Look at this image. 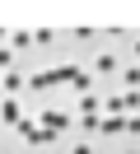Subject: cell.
Masks as SVG:
<instances>
[{"label":"cell","instance_id":"obj_3","mask_svg":"<svg viewBox=\"0 0 140 154\" xmlns=\"http://www.w3.org/2000/svg\"><path fill=\"white\" fill-rule=\"evenodd\" d=\"M0 117H5L9 126H19V122H23V112H19V103H14V98H5V103H0Z\"/></svg>","mask_w":140,"mask_h":154},{"label":"cell","instance_id":"obj_1","mask_svg":"<svg viewBox=\"0 0 140 154\" xmlns=\"http://www.w3.org/2000/svg\"><path fill=\"white\" fill-rule=\"evenodd\" d=\"M75 75H79L75 66H61V70H42V75H33L28 84H33L37 94H42V89H51V84H65V79H75Z\"/></svg>","mask_w":140,"mask_h":154},{"label":"cell","instance_id":"obj_7","mask_svg":"<svg viewBox=\"0 0 140 154\" xmlns=\"http://www.w3.org/2000/svg\"><path fill=\"white\" fill-rule=\"evenodd\" d=\"M19 135H23V140H37V122H33V117H23V122H19Z\"/></svg>","mask_w":140,"mask_h":154},{"label":"cell","instance_id":"obj_11","mask_svg":"<svg viewBox=\"0 0 140 154\" xmlns=\"http://www.w3.org/2000/svg\"><path fill=\"white\" fill-rule=\"evenodd\" d=\"M70 154H93V149H89V145H75V149H70Z\"/></svg>","mask_w":140,"mask_h":154},{"label":"cell","instance_id":"obj_6","mask_svg":"<svg viewBox=\"0 0 140 154\" xmlns=\"http://www.w3.org/2000/svg\"><path fill=\"white\" fill-rule=\"evenodd\" d=\"M93 70H98V75H112V70H117V56H112V51H103V56L93 61Z\"/></svg>","mask_w":140,"mask_h":154},{"label":"cell","instance_id":"obj_10","mask_svg":"<svg viewBox=\"0 0 140 154\" xmlns=\"http://www.w3.org/2000/svg\"><path fill=\"white\" fill-rule=\"evenodd\" d=\"M126 84H131V89H140V66H131V70H126Z\"/></svg>","mask_w":140,"mask_h":154},{"label":"cell","instance_id":"obj_9","mask_svg":"<svg viewBox=\"0 0 140 154\" xmlns=\"http://www.w3.org/2000/svg\"><path fill=\"white\" fill-rule=\"evenodd\" d=\"M9 66H14V51H9V47H0V70H9Z\"/></svg>","mask_w":140,"mask_h":154},{"label":"cell","instance_id":"obj_2","mask_svg":"<svg viewBox=\"0 0 140 154\" xmlns=\"http://www.w3.org/2000/svg\"><path fill=\"white\" fill-rule=\"evenodd\" d=\"M65 126H70V117H65L61 107H47V112H42V131L56 135V131H65Z\"/></svg>","mask_w":140,"mask_h":154},{"label":"cell","instance_id":"obj_12","mask_svg":"<svg viewBox=\"0 0 140 154\" xmlns=\"http://www.w3.org/2000/svg\"><path fill=\"white\" fill-rule=\"evenodd\" d=\"M0 98H5V94H0Z\"/></svg>","mask_w":140,"mask_h":154},{"label":"cell","instance_id":"obj_4","mask_svg":"<svg viewBox=\"0 0 140 154\" xmlns=\"http://www.w3.org/2000/svg\"><path fill=\"white\" fill-rule=\"evenodd\" d=\"M98 131H103V135H117V131H126V117H103V122H98Z\"/></svg>","mask_w":140,"mask_h":154},{"label":"cell","instance_id":"obj_8","mask_svg":"<svg viewBox=\"0 0 140 154\" xmlns=\"http://www.w3.org/2000/svg\"><path fill=\"white\" fill-rule=\"evenodd\" d=\"M70 84H75V94H89V84H93V79H89V75H84V70H79V75H75Z\"/></svg>","mask_w":140,"mask_h":154},{"label":"cell","instance_id":"obj_5","mask_svg":"<svg viewBox=\"0 0 140 154\" xmlns=\"http://www.w3.org/2000/svg\"><path fill=\"white\" fill-rule=\"evenodd\" d=\"M19 89H23V75L5 70V79H0V94H19Z\"/></svg>","mask_w":140,"mask_h":154}]
</instances>
